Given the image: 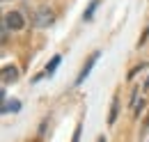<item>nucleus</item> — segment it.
<instances>
[{
  "mask_svg": "<svg viewBox=\"0 0 149 142\" xmlns=\"http://www.w3.org/2000/svg\"><path fill=\"white\" fill-rule=\"evenodd\" d=\"M2 28L12 30V32H21V30L25 28V16H23L21 12H7V14L2 16Z\"/></svg>",
  "mask_w": 149,
  "mask_h": 142,
  "instance_id": "obj_1",
  "label": "nucleus"
},
{
  "mask_svg": "<svg viewBox=\"0 0 149 142\" xmlns=\"http://www.w3.org/2000/svg\"><path fill=\"white\" fill-rule=\"evenodd\" d=\"M112 110H110V117H108V124H115L117 122V112H119V96H112Z\"/></svg>",
  "mask_w": 149,
  "mask_h": 142,
  "instance_id": "obj_8",
  "label": "nucleus"
},
{
  "mask_svg": "<svg viewBox=\"0 0 149 142\" xmlns=\"http://www.w3.org/2000/svg\"><path fill=\"white\" fill-rule=\"evenodd\" d=\"M60 64H62V57H60V55H53V57H51V62L44 67V71H41L39 76H35V83L41 80V78H51V76H55V71H57Z\"/></svg>",
  "mask_w": 149,
  "mask_h": 142,
  "instance_id": "obj_4",
  "label": "nucleus"
},
{
  "mask_svg": "<svg viewBox=\"0 0 149 142\" xmlns=\"http://www.w3.org/2000/svg\"><path fill=\"white\" fill-rule=\"evenodd\" d=\"M80 133H83V122H78V126H76V131H74V138H71V142H80Z\"/></svg>",
  "mask_w": 149,
  "mask_h": 142,
  "instance_id": "obj_9",
  "label": "nucleus"
},
{
  "mask_svg": "<svg viewBox=\"0 0 149 142\" xmlns=\"http://www.w3.org/2000/svg\"><path fill=\"white\" fill-rule=\"evenodd\" d=\"M99 7H101V0H92V2L85 7V12H83V21H85V23H90V21L94 18V14H96V9H99Z\"/></svg>",
  "mask_w": 149,
  "mask_h": 142,
  "instance_id": "obj_7",
  "label": "nucleus"
},
{
  "mask_svg": "<svg viewBox=\"0 0 149 142\" xmlns=\"http://www.w3.org/2000/svg\"><path fill=\"white\" fill-rule=\"evenodd\" d=\"M96 142H106V138H103V135H101V138H99V140H96Z\"/></svg>",
  "mask_w": 149,
  "mask_h": 142,
  "instance_id": "obj_10",
  "label": "nucleus"
},
{
  "mask_svg": "<svg viewBox=\"0 0 149 142\" xmlns=\"http://www.w3.org/2000/svg\"><path fill=\"white\" fill-rule=\"evenodd\" d=\"M53 23H55V14H53L48 7L37 9V14H35V25H37V28H51Z\"/></svg>",
  "mask_w": 149,
  "mask_h": 142,
  "instance_id": "obj_3",
  "label": "nucleus"
},
{
  "mask_svg": "<svg viewBox=\"0 0 149 142\" xmlns=\"http://www.w3.org/2000/svg\"><path fill=\"white\" fill-rule=\"evenodd\" d=\"M19 80V69L14 64H5L2 67V87H7L9 83H16Z\"/></svg>",
  "mask_w": 149,
  "mask_h": 142,
  "instance_id": "obj_5",
  "label": "nucleus"
},
{
  "mask_svg": "<svg viewBox=\"0 0 149 142\" xmlns=\"http://www.w3.org/2000/svg\"><path fill=\"white\" fill-rule=\"evenodd\" d=\"M99 57H101V51H94L87 60H85V64H83V69H80V73L76 76V85H83L85 80H87V76L92 73V69H94V64L99 62Z\"/></svg>",
  "mask_w": 149,
  "mask_h": 142,
  "instance_id": "obj_2",
  "label": "nucleus"
},
{
  "mask_svg": "<svg viewBox=\"0 0 149 142\" xmlns=\"http://www.w3.org/2000/svg\"><path fill=\"white\" fill-rule=\"evenodd\" d=\"M21 110V101L19 99H5L2 101V115H9V112H19Z\"/></svg>",
  "mask_w": 149,
  "mask_h": 142,
  "instance_id": "obj_6",
  "label": "nucleus"
}]
</instances>
